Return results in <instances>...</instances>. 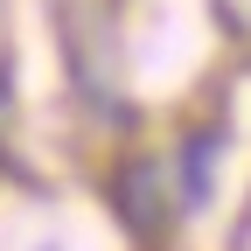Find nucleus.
Instances as JSON below:
<instances>
[{
  "label": "nucleus",
  "instance_id": "nucleus-1",
  "mask_svg": "<svg viewBox=\"0 0 251 251\" xmlns=\"http://www.w3.org/2000/svg\"><path fill=\"white\" fill-rule=\"evenodd\" d=\"M119 209L133 216L140 237H161V224H168V196H161V168H153V161H133V168L119 175Z\"/></svg>",
  "mask_w": 251,
  "mask_h": 251
},
{
  "label": "nucleus",
  "instance_id": "nucleus-2",
  "mask_svg": "<svg viewBox=\"0 0 251 251\" xmlns=\"http://www.w3.org/2000/svg\"><path fill=\"white\" fill-rule=\"evenodd\" d=\"M216 153H224V133H196V140H181V153H175V196H181V209H202L209 196H216Z\"/></svg>",
  "mask_w": 251,
  "mask_h": 251
}]
</instances>
